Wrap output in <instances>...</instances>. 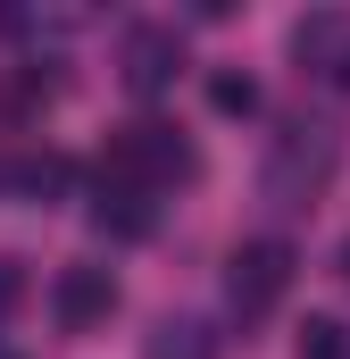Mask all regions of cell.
<instances>
[{
  "mask_svg": "<svg viewBox=\"0 0 350 359\" xmlns=\"http://www.w3.org/2000/svg\"><path fill=\"white\" fill-rule=\"evenodd\" d=\"M92 226H100V234H117V243H142V234L159 226V209H150V192L100 184V201H92Z\"/></svg>",
  "mask_w": 350,
  "mask_h": 359,
  "instance_id": "6",
  "label": "cell"
},
{
  "mask_svg": "<svg viewBox=\"0 0 350 359\" xmlns=\"http://www.w3.org/2000/svg\"><path fill=\"white\" fill-rule=\"evenodd\" d=\"M209 100H217V109H225V117H251V109H259V84H251V76H234V67H225V76H217V84H209Z\"/></svg>",
  "mask_w": 350,
  "mask_h": 359,
  "instance_id": "11",
  "label": "cell"
},
{
  "mask_svg": "<svg viewBox=\"0 0 350 359\" xmlns=\"http://www.w3.org/2000/svg\"><path fill=\"white\" fill-rule=\"evenodd\" d=\"M292 50H300L309 67H326V76H334V67L350 59V17H334V8L300 17V25H292Z\"/></svg>",
  "mask_w": 350,
  "mask_h": 359,
  "instance_id": "7",
  "label": "cell"
},
{
  "mask_svg": "<svg viewBox=\"0 0 350 359\" xmlns=\"http://www.w3.org/2000/svg\"><path fill=\"white\" fill-rule=\"evenodd\" d=\"M50 318H59V334L108 326V318H117V276L108 268H59L50 276Z\"/></svg>",
  "mask_w": 350,
  "mask_h": 359,
  "instance_id": "4",
  "label": "cell"
},
{
  "mask_svg": "<svg viewBox=\"0 0 350 359\" xmlns=\"http://www.w3.org/2000/svg\"><path fill=\"white\" fill-rule=\"evenodd\" d=\"M0 359H8V351H0Z\"/></svg>",
  "mask_w": 350,
  "mask_h": 359,
  "instance_id": "14",
  "label": "cell"
},
{
  "mask_svg": "<svg viewBox=\"0 0 350 359\" xmlns=\"http://www.w3.org/2000/svg\"><path fill=\"white\" fill-rule=\"evenodd\" d=\"M342 276H350V243H342Z\"/></svg>",
  "mask_w": 350,
  "mask_h": 359,
  "instance_id": "13",
  "label": "cell"
},
{
  "mask_svg": "<svg viewBox=\"0 0 350 359\" xmlns=\"http://www.w3.org/2000/svg\"><path fill=\"white\" fill-rule=\"evenodd\" d=\"M300 359H350V326L342 318H309L300 326Z\"/></svg>",
  "mask_w": 350,
  "mask_h": 359,
  "instance_id": "10",
  "label": "cell"
},
{
  "mask_svg": "<svg viewBox=\"0 0 350 359\" xmlns=\"http://www.w3.org/2000/svg\"><path fill=\"white\" fill-rule=\"evenodd\" d=\"M342 168V134L326 117H284V134L267 142V168H259V192L275 209H309Z\"/></svg>",
  "mask_w": 350,
  "mask_h": 359,
  "instance_id": "1",
  "label": "cell"
},
{
  "mask_svg": "<svg viewBox=\"0 0 350 359\" xmlns=\"http://www.w3.org/2000/svg\"><path fill=\"white\" fill-rule=\"evenodd\" d=\"M200 176V159H192V142L159 126V117H142V126H125L117 142H108V159H100V184H125V192H159V184H192Z\"/></svg>",
  "mask_w": 350,
  "mask_h": 359,
  "instance_id": "2",
  "label": "cell"
},
{
  "mask_svg": "<svg viewBox=\"0 0 350 359\" xmlns=\"http://www.w3.org/2000/svg\"><path fill=\"white\" fill-rule=\"evenodd\" d=\"M8 184H17V192H34V201H50V192L67 184V159H59V151H25V159L8 168Z\"/></svg>",
  "mask_w": 350,
  "mask_h": 359,
  "instance_id": "9",
  "label": "cell"
},
{
  "mask_svg": "<svg viewBox=\"0 0 350 359\" xmlns=\"http://www.w3.org/2000/svg\"><path fill=\"white\" fill-rule=\"evenodd\" d=\"M17 292H25V276H17V259H0V309H8Z\"/></svg>",
  "mask_w": 350,
  "mask_h": 359,
  "instance_id": "12",
  "label": "cell"
},
{
  "mask_svg": "<svg viewBox=\"0 0 350 359\" xmlns=\"http://www.w3.org/2000/svg\"><path fill=\"white\" fill-rule=\"evenodd\" d=\"M292 243H275V234H259V243H234V259H225V301H234V318L242 326H259V318H275V301L292 292Z\"/></svg>",
  "mask_w": 350,
  "mask_h": 359,
  "instance_id": "3",
  "label": "cell"
},
{
  "mask_svg": "<svg viewBox=\"0 0 350 359\" xmlns=\"http://www.w3.org/2000/svg\"><path fill=\"white\" fill-rule=\"evenodd\" d=\"M142 359H217V334L200 318H159L150 343H142Z\"/></svg>",
  "mask_w": 350,
  "mask_h": 359,
  "instance_id": "8",
  "label": "cell"
},
{
  "mask_svg": "<svg viewBox=\"0 0 350 359\" xmlns=\"http://www.w3.org/2000/svg\"><path fill=\"white\" fill-rule=\"evenodd\" d=\"M117 67H125V84L142 92V100L167 92L175 76H183V34H175V25H134L125 50H117Z\"/></svg>",
  "mask_w": 350,
  "mask_h": 359,
  "instance_id": "5",
  "label": "cell"
}]
</instances>
